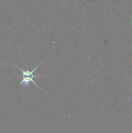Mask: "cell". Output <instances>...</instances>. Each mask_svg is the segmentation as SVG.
<instances>
[{
    "label": "cell",
    "instance_id": "1",
    "mask_svg": "<svg viewBox=\"0 0 132 133\" xmlns=\"http://www.w3.org/2000/svg\"><path fill=\"white\" fill-rule=\"evenodd\" d=\"M22 77H23V79H22L21 81L19 83V86L21 85V84H23L25 86H26V87H28V84L30 83V82H32V83H34V84L35 85H36V87H38V88H40H40L38 87V84H36V83H35V82L33 81V78L40 77H43V76H41V75H31V76H22Z\"/></svg>",
    "mask_w": 132,
    "mask_h": 133
},
{
    "label": "cell",
    "instance_id": "2",
    "mask_svg": "<svg viewBox=\"0 0 132 133\" xmlns=\"http://www.w3.org/2000/svg\"><path fill=\"white\" fill-rule=\"evenodd\" d=\"M38 68V66H36V67L35 68H34L32 71H29L28 69V68H27V71H24V70H23L21 69V71H22V74H23V75H22V76H31V75H33V73L36 71V69H37Z\"/></svg>",
    "mask_w": 132,
    "mask_h": 133
}]
</instances>
